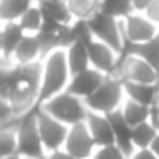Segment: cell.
<instances>
[{"label": "cell", "mask_w": 159, "mask_h": 159, "mask_svg": "<svg viewBox=\"0 0 159 159\" xmlns=\"http://www.w3.org/2000/svg\"><path fill=\"white\" fill-rule=\"evenodd\" d=\"M39 86H41V60L33 63L12 62L7 101L16 118L22 116L34 106H38Z\"/></svg>", "instance_id": "1"}, {"label": "cell", "mask_w": 159, "mask_h": 159, "mask_svg": "<svg viewBox=\"0 0 159 159\" xmlns=\"http://www.w3.org/2000/svg\"><path fill=\"white\" fill-rule=\"evenodd\" d=\"M69 65L65 58V50L57 48L41 58V86L38 94V106L58 93H63L70 82Z\"/></svg>", "instance_id": "2"}, {"label": "cell", "mask_w": 159, "mask_h": 159, "mask_svg": "<svg viewBox=\"0 0 159 159\" xmlns=\"http://www.w3.org/2000/svg\"><path fill=\"white\" fill-rule=\"evenodd\" d=\"M39 108L45 110L48 115H52L53 118H57L58 121L65 123L67 127L86 121V116L89 113L82 98L74 96L69 91H63V93L52 96L50 99L39 104Z\"/></svg>", "instance_id": "3"}, {"label": "cell", "mask_w": 159, "mask_h": 159, "mask_svg": "<svg viewBox=\"0 0 159 159\" xmlns=\"http://www.w3.org/2000/svg\"><path fill=\"white\" fill-rule=\"evenodd\" d=\"M123 101H125L123 80L116 75H106L103 79V82L98 86V89L84 99V103H86L89 111L108 115L111 111L118 110Z\"/></svg>", "instance_id": "4"}, {"label": "cell", "mask_w": 159, "mask_h": 159, "mask_svg": "<svg viewBox=\"0 0 159 159\" xmlns=\"http://www.w3.org/2000/svg\"><path fill=\"white\" fill-rule=\"evenodd\" d=\"M36 106L26 115H22L16 125V137H17V154L21 157L45 159L46 151L41 144V137L36 125Z\"/></svg>", "instance_id": "5"}, {"label": "cell", "mask_w": 159, "mask_h": 159, "mask_svg": "<svg viewBox=\"0 0 159 159\" xmlns=\"http://www.w3.org/2000/svg\"><path fill=\"white\" fill-rule=\"evenodd\" d=\"M87 24H89L91 34H93L94 39L106 43V45H110L113 50H116L118 53H121L125 41H123V33H121L120 19L98 11L96 14H93L87 19Z\"/></svg>", "instance_id": "6"}, {"label": "cell", "mask_w": 159, "mask_h": 159, "mask_svg": "<svg viewBox=\"0 0 159 159\" xmlns=\"http://www.w3.org/2000/svg\"><path fill=\"white\" fill-rule=\"evenodd\" d=\"M113 75L120 77L121 80H127V82H159L156 70L144 58H140L139 55H134V53H120V60H118L116 70H115Z\"/></svg>", "instance_id": "7"}, {"label": "cell", "mask_w": 159, "mask_h": 159, "mask_svg": "<svg viewBox=\"0 0 159 159\" xmlns=\"http://www.w3.org/2000/svg\"><path fill=\"white\" fill-rule=\"evenodd\" d=\"M34 115H36V125H38L39 137H41V144L45 147L46 154L52 151H57V149H62L69 127L62 121H58L57 118H53L52 115H48L39 106H36Z\"/></svg>", "instance_id": "8"}, {"label": "cell", "mask_w": 159, "mask_h": 159, "mask_svg": "<svg viewBox=\"0 0 159 159\" xmlns=\"http://www.w3.org/2000/svg\"><path fill=\"white\" fill-rule=\"evenodd\" d=\"M120 22H121V33H123L125 45H140V43H145L159 29L157 24H154L149 17H145L144 12H130L123 19H120Z\"/></svg>", "instance_id": "9"}, {"label": "cell", "mask_w": 159, "mask_h": 159, "mask_svg": "<svg viewBox=\"0 0 159 159\" xmlns=\"http://www.w3.org/2000/svg\"><path fill=\"white\" fill-rule=\"evenodd\" d=\"M62 149H65L69 154L75 156L79 159H91V156L96 151V144H94L84 121L69 127V132H67V137Z\"/></svg>", "instance_id": "10"}, {"label": "cell", "mask_w": 159, "mask_h": 159, "mask_svg": "<svg viewBox=\"0 0 159 159\" xmlns=\"http://www.w3.org/2000/svg\"><path fill=\"white\" fill-rule=\"evenodd\" d=\"M87 55H89V67L99 70L104 75L115 74L118 60H120V53L113 50L110 45L93 38L87 43Z\"/></svg>", "instance_id": "11"}, {"label": "cell", "mask_w": 159, "mask_h": 159, "mask_svg": "<svg viewBox=\"0 0 159 159\" xmlns=\"http://www.w3.org/2000/svg\"><path fill=\"white\" fill-rule=\"evenodd\" d=\"M104 77L106 75L101 74L99 70L93 69V67H87L86 70L77 72L70 77V82H69V86H67L65 91H69L74 96H79V98H82V99H86L87 96H91V94L98 89V86L103 82Z\"/></svg>", "instance_id": "12"}, {"label": "cell", "mask_w": 159, "mask_h": 159, "mask_svg": "<svg viewBox=\"0 0 159 159\" xmlns=\"http://www.w3.org/2000/svg\"><path fill=\"white\" fill-rule=\"evenodd\" d=\"M84 123H86V127H87V130H89V134H91V137H93L96 147L115 144L113 130H111L110 120H108L106 115L96 113V111H89Z\"/></svg>", "instance_id": "13"}, {"label": "cell", "mask_w": 159, "mask_h": 159, "mask_svg": "<svg viewBox=\"0 0 159 159\" xmlns=\"http://www.w3.org/2000/svg\"><path fill=\"white\" fill-rule=\"evenodd\" d=\"M108 120H110L111 130H113V137H115V144L125 152V154L130 156L134 152V147H132V127L125 121V118L121 116L120 108L111 113L106 115Z\"/></svg>", "instance_id": "14"}, {"label": "cell", "mask_w": 159, "mask_h": 159, "mask_svg": "<svg viewBox=\"0 0 159 159\" xmlns=\"http://www.w3.org/2000/svg\"><path fill=\"white\" fill-rule=\"evenodd\" d=\"M121 53H134L144 58L152 69L156 70L159 77V29L149 41L140 43V45H125Z\"/></svg>", "instance_id": "15"}, {"label": "cell", "mask_w": 159, "mask_h": 159, "mask_svg": "<svg viewBox=\"0 0 159 159\" xmlns=\"http://www.w3.org/2000/svg\"><path fill=\"white\" fill-rule=\"evenodd\" d=\"M41 58V46H39L36 34H24L22 39L19 41V45L16 46L11 60L14 63H33Z\"/></svg>", "instance_id": "16"}, {"label": "cell", "mask_w": 159, "mask_h": 159, "mask_svg": "<svg viewBox=\"0 0 159 159\" xmlns=\"http://www.w3.org/2000/svg\"><path fill=\"white\" fill-rule=\"evenodd\" d=\"M125 98L132 101L142 103L145 106H152L157 93V84H144V82H127L123 80Z\"/></svg>", "instance_id": "17"}, {"label": "cell", "mask_w": 159, "mask_h": 159, "mask_svg": "<svg viewBox=\"0 0 159 159\" xmlns=\"http://www.w3.org/2000/svg\"><path fill=\"white\" fill-rule=\"evenodd\" d=\"M38 5L41 9L43 17L53 19V21L62 22V24H72L74 16L70 12L67 0H41Z\"/></svg>", "instance_id": "18"}, {"label": "cell", "mask_w": 159, "mask_h": 159, "mask_svg": "<svg viewBox=\"0 0 159 159\" xmlns=\"http://www.w3.org/2000/svg\"><path fill=\"white\" fill-rule=\"evenodd\" d=\"M65 58L67 65H69L70 74L82 72L89 67V55H87V45L80 41H72L65 48Z\"/></svg>", "instance_id": "19"}, {"label": "cell", "mask_w": 159, "mask_h": 159, "mask_svg": "<svg viewBox=\"0 0 159 159\" xmlns=\"http://www.w3.org/2000/svg\"><path fill=\"white\" fill-rule=\"evenodd\" d=\"M22 36H24V31L17 21L2 24V57L5 60L12 58V53H14L16 46L19 45V41L22 39Z\"/></svg>", "instance_id": "20"}, {"label": "cell", "mask_w": 159, "mask_h": 159, "mask_svg": "<svg viewBox=\"0 0 159 159\" xmlns=\"http://www.w3.org/2000/svg\"><path fill=\"white\" fill-rule=\"evenodd\" d=\"M159 128L151 120L140 121L132 127V147L135 149H149L154 137L157 135Z\"/></svg>", "instance_id": "21"}, {"label": "cell", "mask_w": 159, "mask_h": 159, "mask_svg": "<svg viewBox=\"0 0 159 159\" xmlns=\"http://www.w3.org/2000/svg\"><path fill=\"white\" fill-rule=\"evenodd\" d=\"M120 113L125 118V121L130 127H134V125L151 118V106H145L142 103H137V101H132L128 98H125V101L120 106Z\"/></svg>", "instance_id": "22"}, {"label": "cell", "mask_w": 159, "mask_h": 159, "mask_svg": "<svg viewBox=\"0 0 159 159\" xmlns=\"http://www.w3.org/2000/svg\"><path fill=\"white\" fill-rule=\"evenodd\" d=\"M33 4V0H0V24L19 21Z\"/></svg>", "instance_id": "23"}, {"label": "cell", "mask_w": 159, "mask_h": 159, "mask_svg": "<svg viewBox=\"0 0 159 159\" xmlns=\"http://www.w3.org/2000/svg\"><path fill=\"white\" fill-rule=\"evenodd\" d=\"M17 120L5 123V125H0V157L17 154V137H16Z\"/></svg>", "instance_id": "24"}, {"label": "cell", "mask_w": 159, "mask_h": 159, "mask_svg": "<svg viewBox=\"0 0 159 159\" xmlns=\"http://www.w3.org/2000/svg\"><path fill=\"white\" fill-rule=\"evenodd\" d=\"M19 26L22 28L24 34H36L41 28V22H43V14H41V9H39L38 4H33L24 14L19 17Z\"/></svg>", "instance_id": "25"}, {"label": "cell", "mask_w": 159, "mask_h": 159, "mask_svg": "<svg viewBox=\"0 0 159 159\" xmlns=\"http://www.w3.org/2000/svg\"><path fill=\"white\" fill-rule=\"evenodd\" d=\"M99 11L116 19H123L125 16L134 12V9L132 0H99Z\"/></svg>", "instance_id": "26"}, {"label": "cell", "mask_w": 159, "mask_h": 159, "mask_svg": "<svg viewBox=\"0 0 159 159\" xmlns=\"http://www.w3.org/2000/svg\"><path fill=\"white\" fill-rule=\"evenodd\" d=\"M74 19H89L99 11V0H67Z\"/></svg>", "instance_id": "27"}, {"label": "cell", "mask_w": 159, "mask_h": 159, "mask_svg": "<svg viewBox=\"0 0 159 159\" xmlns=\"http://www.w3.org/2000/svg\"><path fill=\"white\" fill-rule=\"evenodd\" d=\"M70 33H72L74 41H80L84 45H87L93 39V34H91L89 24H87L86 19H74L72 24H70Z\"/></svg>", "instance_id": "28"}, {"label": "cell", "mask_w": 159, "mask_h": 159, "mask_svg": "<svg viewBox=\"0 0 159 159\" xmlns=\"http://www.w3.org/2000/svg\"><path fill=\"white\" fill-rule=\"evenodd\" d=\"M91 159H128V154H125L116 144H110L103 145V147H96Z\"/></svg>", "instance_id": "29"}, {"label": "cell", "mask_w": 159, "mask_h": 159, "mask_svg": "<svg viewBox=\"0 0 159 159\" xmlns=\"http://www.w3.org/2000/svg\"><path fill=\"white\" fill-rule=\"evenodd\" d=\"M12 75V62L0 57V96L7 99L9 94V84H11Z\"/></svg>", "instance_id": "30"}, {"label": "cell", "mask_w": 159, "mask_h": 159, "mask_svg": "<svg viewBox=\"0 0 159 159\" xmlns=\"http://www.w3.org/2000/svg\"><path fill=\"white\" fill-rule=\"evenodd\" d=\"M16 120H17V118L12 115V108H11V104H9V101L0 96V125L11 123V121H16Z\"/></svg>", "instance_id": "31"}, {"label": "cell", "mask_w": 159, "mask_h": 159, "mask_svg": "<svg viewBox=\"0 0 159 159\" xmlns=\"http://www.w3.org/2000/svg\"><path fill=\"white\" fill-rule=\"evenodd\" d=\"M145 17H149L154 24L159 26V0H152L151 4L147 5V9L144 11Z\"/></svg>", "instance_id": "32"}, {"label": "cell", "mask_w": 159, "mask_h": 159, "mask_svg": "<svg viewBox=\"0 0 159 159\" xmlns=\"http://www.w3.org/2000/svg\"><path fill=\"white\" fill-rule=\"evenodd\" d=\"M45 159H79V157H75V156L69 154L65 149H57V151L48 152V154L45 156Z\"/></svg>", "instance_id": "33"}, {"label": "cell", "mask_w": 159, "mask_h": 159, "mask_svg": "<svg viewBox=\"0 0 159 159\" xmlns=\"http://www.w3.org/2000/svg\"><path fill=\"white\" fill-rule=\"evenodd\" d=\"M128 159H157V157H156L149 149H135V151L128 156Z\"/></svg>", "instance_id": "34"}, {"label": "cell", "mask_w": 159, "mask_h": 159, "mask_svg": "<svg viewBox=\"0 0 159 159\" xmlns=\"http://www.w3.org/2000/svg\"><path fill=\"white\" fill-rule=\"evenodd\" d=\"M151 2L152 0H132V9L134 12H144Z\"/></svg>", "instance_id": "35"}, {"label": "cell", "mask_w": 159, "mask_h": 159, "mask_svg": "<svg viewBox=\"0 0 159 159\" xmlns=\"http://www.w3.org/2000/svg\"><path fill=\"white\" fill-rule=\"evenodd\" d=\"M149 151H151L152 154H154L156 157L159 159V132H157V135L154 137V140H152V144L149 145Z\"/></svg>", "instance_id": "36"}, {"label": "cell", "mask_w": 159, "mask_h": 159, "mask_svg": "<svg viewBox=\"0 0 159 159\" xmlns=\"http://www.w3.org/2000/svg\"><path fill=\"white\" fill-rule=\"evenodd\" d=\"M152 110H156L159 113V82H157V93H156V99H154V104H152Z\"/></svg>", "instance_id": "37"}, {"label": "cell", "mask_w": 159, "mask_h": 159, "mask_svg": "<svg viewBox=\"0 0 159 159\" xmlns=\"http://www.w3.org/2000/svg\"><path fill=\"white\" fill-rule=\"evenodd\" d=\"M0 159H21V156L14 154V156H7V157H0Z\"/></svg>", "instance_id": "38"}, {"label": "cell", "mask_w": 159, "mask_h": 159, "mask_svg": "<svg viewBox=\"0 0 159 159\" xmlns=\"http://www.w3.org/2000/svg\"><path fill=\"white\" fill-rule=\"evenodd\" d=\"M0 57H2V24H0Z\"/></svg>", "instance_id": "39"}, {"label": "cell", "mask_w": 159, "mask_h": 159, "mask_svg": "<svg viewBox=\"0 0 159 159\" xmlns=\"http://www.w3.org/2000/svg\"><path fill=\"white\" fill-rule=\"evenodd\" d=\"M33 2H34V4H39V2H41V0H33Z\"/></svg>", "instance_id": "40"}, {"label": "cell", "mask_w": 159, "mask_h": 159, "mask_svg": "<svg viewBox=\"0 0 159 159\" xmlns=\"http://www.w3.org/2000/svg\"><path fill=\"white\" fill-rule=\"evenodd\" d=\"M21 159H34V157H21Z\"/></svg>", "instance_id": "41"}]
</instances>
